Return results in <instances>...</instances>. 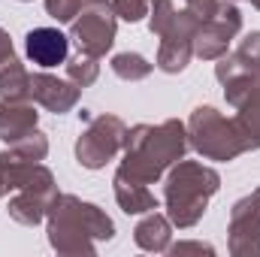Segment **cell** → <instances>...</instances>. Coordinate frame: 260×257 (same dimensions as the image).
Segmentation results:
<instances>
[{"instance_id": "obj_1", "label": "cell", "mask_w": 260, "mask_h": 257, "mask_svg": "<svg viewBox=\"0 0 260 257\" xmlns=\"http://www.w3.org/2000/svg\"><path fill=\"white\" fill-rule=\"evenodd\" d=\"M67 52H70L67 37L61 30H55V27H37V30L27 34V58L34 64L58 67V64H64Z\"/></svg>"}]
</instances>
